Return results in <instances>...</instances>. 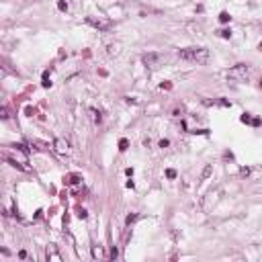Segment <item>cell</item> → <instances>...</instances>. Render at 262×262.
Masks as SVG:
<instances>
[{"label": "cell", "mask_w": 262, "mask_h": 262, "mask_svg": "<svg viewBox=\"0 0 262 262\" xmlns=\"http://www.w3.org/2000/svg\"><path fill=\"white\" fill-rule=\"evenodd\" d=\"M31 145H37L39 150H47V147H49L47 143H43V141H31Z\"/></svg>", "instance_id": "d6986e66"}, {"label": "cell", "mask_w": 262, "mask_h": 262, "mask_svg": "<svg viewBox=\"0 0 262 262\" xmlns=\"http://www.w3.org/2000/svg\"><path fill=\"white\" fill-rule=\"evenodd\" d=\"M41 84H43V88H49V86H51V80H49V72H43V82H41Z\"/></svg>", "instance_id": "7c38bea8"}, {"label": "cell", "mask_w": 262, "mask_h": 262, "mask_svg": "<svg viewBox=\"0 0 262 262\" xmlns=\"http://www.w3.org/2000/svg\"><path fill=\"white\" fill-rule=\"evenodd\" d=\"M57 8H59L62 12H66V10H68V2H66V0H57Z\"/></svg>", "instance_id": "2e32d148"}, {"label": "cell", "mask_w": 262, "mask_h": 262, "mask_svg": "<svg viewBox=\"0 0 262 262\" xmlns=\"http://www.w3.org/2000/svg\"><path fill=\"white\" fill-rule=\"evenodd\" d=\"M182 113H184V109H182V107H180V109H174V111H172V115H174V117H180Z\"/></svg>", "instance_id": "cb8c5ba5"}, {"label": "cell", "mask_w": 262, "mask_h": 262, "mask_svg": "<svg viewBox=\"0 0 262 262\" xmlns=\"http://www.w3.org/2000/svg\"><path fill=\"white\" fill-rule=\"evenodd\" d=\"M158 145H160V147H168V145H170V141H168V139H160V143H158Z\"/></svg>", "instance_id": "4316f807"}, {"label": "cell", "mask_w": 262, "mask_h": 262, "mask_svg": "<svg viewBox=\"0 0 262 262\" xmlns=\"http://www.w3.org/2000/svg\"><path fill=\"white\" fill-rule=\"evenodd\" d=\"M76 217H78V219H86V217H88L86 209H82V207H76Z\"/></svg>", "instance_id": "9c48e42d"}, {"label": "cell", "mask_w": 262, "mask_h": 262, "mask_svg": "<svg viewBox=\"0 0 262 262\" xmlns=\"http://www.w3.org/2000/svg\"><path fill=\"white\" fill-rule=\"evenodd\" d=\"M258 84H260V88H262V78H260V82H258Z\"/></svg>", "instance_id": "d6a6232c"}, {"label": "cell", "mask_w": 262, "mask_h": 262, "mask_svg": "<svg viewBox=\"0 0 262 262\" xmlns=\"http://www.w3.org/2000/svg\"><path fill=\"white\" fill-rule=\"evenodd\" d=\"M260 123H262V121H260V119H258V117H256V119L252 121V125H254V127H260Z\"/></svg>", "instance_id": "4dcf8cb0"}, {"label": "cell", "mask_w": 262, "mask_h": 262, "mask_svg": "<svg viewBox=\"0 0 262 262\" xmlns=\"http://www.w3.org/2000/svg\"><path fill=\"white\" fill-rule=\"evenodd\" d=\"M47 260H62V256L55 252V246H51V248H47Z\"/></svg>", "instance_id": "52a82bcc"}, {"label": "cell", "mask_w": 262, "mask_h": 262, "mask_svg": "<svg viewBox=\"0 0 262 262\" xmlns=\"http://www.w3.org/2000/svg\"><path fill=\"white\" fill-rule=\"evenodd\" d=\"M250 74H252V68H250V66L238 64V66H233V68L227 72V78H229V80H246Z\"/></svg>", "instance_id": "7a4b0ae2"}, {"label": "cell", "mask_w": 262, "mask_h": 262, "mask_svg": "<svg viewBox=\"0 0 262 262\" xmlns=\"http://www.w3.org/2000/svg\"><path fill=\"white\" fill-rule=\"evenodd\" d=\"M100 121H102V117H100V113H96V111H94V123H96V125H98V123H100Z\"/></svg>", "instance_id": "484cf974"}, {"label": "cell", "mask_w": 262, "mask_h": 262, "mask_svg": "<svg viewBox=\"0 0 262 262\" xmlns=\"http://www.w3.org/2000/svg\"><path fill=\"white\" fill-rule=\"evenodd\" d=\"M166 176H168V178H176V170L174 168H168V170H166Z\"/></svg>", "instance_id": "7402d4cb"}, {"label": "cell", "mask_w": 262, "mask_h": 262, "mask_svg": "<svg viewBox=\"0 0 262 262\" xmlns=\"http://www.w3.org/2000/svg\"><path fill=\"white\" fill-rule=\"evenodd\" d=\"M219 105H221V107H231V102L225 100V98H219Z\"/></svg>", "instance_id": "d4e9b609"}, {"label": "cell", "mask_w": 262, "mask_h": 262, "mask_svg": "<svg viewBox=\"0 0 262 262\" xmlns=\"http://www.w3.org/2000/svg\"><path fill=\"white\" fill-rule=\"evenodd\" d=\"M117 256H119V252H117V248H113V250H111V260H115Z\"/></svg>", "instance_id": "83f0119b"}, {"label": "cell", "mask_w": 262, "mask_h": 262, "mask_svg": "<svg viewBox=\"0 0 262 262\" xmlns=\"http://www.w3.org/2000/svg\"><path fill=\"white\" fill-rule=\"evenodd\" d=\"M178 57L186 59V62H195V64H207L209 49H205V47H186V49L178 51Z\"/></svg>", "instance_id": "6da1fadb"}, {"label": "cell", "mask_w": 262, "mask_h": 262, "mask_svg": "<svg viewBox=\"0 0 262 262\" xmlns=\"http://www.w3.org/2000/svg\"><path fill=\"white\" fill-rule=\"evenodd\" d=\"M240 121H242V123H246V125H252V121H254V119L250 117V113H244V115L240 117Z\"/></svg>", "instance_id": "30bf717a"}, {"label": "cell", "mask_w": 262, "mask_h": 262, "mask_svg": "<svg viewBox=\"0 0 262 262\" xmlns=\"http://www.w3.org/2000/svg\"><path fill=\"white\" fill-rule=\"evenodd\" d=\"M217 33H219V37H223V39H229V37H231V31H229V29H221Z\"/></svg>", "instance_id": "9a60e30c"}, {"label": "cell", "mask_w": 262, "mask_h": 262, "mask_svg": "<svg viewBox=\"0 0 262 262\" xmlns=\"http://www.w3.org/2000/svg\"><path fill=\"white\" fill-rule=\"evenodd\" d=\"M240 174H242V176H248V174H250V168H248V166H246V168H242V170H240Z\"/></svg>", "instance_id": "f1b7e54d"}, {"label": "cell", "mask_w": 262, "mask_h": 262, "mask_svg": "<svg viewBox=\"0 0 262 262\" xmlns=\"http://www.w3.org/2000/svg\"><path fill=\"white\" fill-rule=\"evenodd\" d=\"M211 172H213V168H211V166H205V170H203V174H201V180L209 178V176H211Z\"/></svg>", "instance_id": "4fadbf2b"}, {"label": "cell", "mask_w": 262, "mask_h": 262, "mask_svg": "<svg viewBox=\"0 0 262 262\" xmlns=\"http://www.w3.org/2000/svg\"><path fill=\"white\" fill-rule=\"evenodd\" d=\"M0 117H2L4 121H6V119L10 117V115H8V109H6V107H2V111H0Z\"/></svg>", "instance_id": "ffe728a7"}, {"label": "cell", "mask_w": 262, "mask_h": 262, "mask_svg": "<svg viewBox=\"0 0 262 262\" xmlns=\"http://www.w3.org/2000/svg\"><path fill=\"white\" fill-rule=\"evenodd\" d=\"M125 174H127V176H133V168H125Z\"/></svg>", "instance_id": "1f68e13d"}, {"label": "cell", "mask_w": 262, "mask_h": 262, "mask_svg": "<svg viewBox=\"0 0 262 262\" xmlns=\"http://www.w3.org/2000/svg\"><path fill=\"white\" fill-rule=\"evenodd\" d=\"M135 221H137V215H135V213H129V215H127V219H125V223H127V225L135 223Z\"/></svg>", "instance_id": "e0dca14e"}, {"label": "cell", "mask_w": 262, "mask_h": 262, "mask_svg": "<svg viewBox=\"0 0 262 262\" xmlns=\"http://www.w3.org/2000/svg\"><path fill=\"white\" fill-rule=\"evenodd\" d=\"M127 147H129V139L123 137V139L119 141V150H121V152H127Z\"/></svg>", "instance_id": "8fae6325"}, {"label": "cell", "mask_w": 262, "mask_h": 262, "mask_svg": "<svg viewBox=\"0 0 262 262\" xmlns=\"http://www.w3.org/2000/svg\"><path fill=\"white\" fill-rule=\"evenodd\" d=\"M229 21H231V16H229L227 12H221V14H219V23L225 25V23H229Z\"/></svg>", "instance_id": "5bb4252c"}, {"label": "cell", "mask_w": 262, "mask_h": 262, "mask_svg": "<svg viewBox=\"0 0 262 262\" xmlns=\"http://www.w3.org/2000/svg\"><path fill=\"white\" fill-rule=\"evenodd\" d=\"M25 113H27V115H29V117H33V115H35V113H37V111H35V109H33V107H27V109H25Z\"/></svg>", "instance_id": "603a6c76"}, {"label": "cell", "mask_w": 262, "mask_h": 262, "mask_svg": "<svg viewBox=\"0 0 262 262\" xmlns=\"http://www.w3.org/2000/svg\"><path fill=\"white\" fill-rule=\"evenodd\" d=\"M102 256H105L102 248L100 246H92V258H102Z\"/></svg>", "instance_id": "ba28073f"}, {"label": "cell", "mask_w": 262, "mask_h": 262, "mask_svg": "<svg viewBox=\"0 0 262 262\" xmlns=\"http://www.w3.org/2000/svg\"><path fill=\"white\" fill-rule=\"evenodd\" d=\"M160 88H162V90H170V88H172V82H168V80H166V82H162V84H160Z\"/></svg>", "instance_id": "44dd1931"}, {"label": "cell", "mask_w": 262, "mask_h": 262, "mask_svg": "<svg viewBox=\"0 0 262 262\" xmlns=\"http://www.w3.org/2000/svg\"><path fill=\"white\" fill-rule=\"evenodd\" d=\"M141 59H143V64H145L147 68H158V66L164 62V55H162V53H145Z\"/></svg>", "instance_id": "277c9868"}, {"label": "cell", "mask_w": 262, "mask_h": 262, "mask_svg": "<svg viewBox=\"0 0 262 262\" xmlns=\"http://www.w3.org/2000/svg\"><path fill=\"white\" fill-rule=\"evenodd\" d=\"M223 158H225V160H233V156H231V152H225V154H223Z\"/></svg>", "instance_id": "f546056e"}, {"label": "cell", "mask_w": 262, "mask_h": 262, "mask_svg": "<svg viewBox=\"0 0 262 262\" xmlns=\"http://www.w3.org/2000/svg\"><path fill=\"white\" fill-rule=\"evenodd\" d=\"M82 182V176L76 174V172H70V174L64 176V184L66 186H76V184H80Z\"/></svg>", "instance_id": "8992f818"}, {"label": "cell", "mask_w": 262, "mask_h": 262, "mask_svg": "<svg viewBox=\"0 0 262 262\" xmlns=\"http://www.w3.org/2000/svg\"><path fill=\"white\" fill-rule=\"evenodd\" d=\"M119 53V45H109V55H117Z\"/></svg>", "instance_id": "ac0fdd59"}, {"label": "cell", "mask_w": 262, "mask_h": 262, "mask_svg": "<svg viewBox=\"0 0 262 262\" xmlns=\"http://www.w3.org/2000/svg\"><path fill=\"white\" fill-rule=\"evenodd\" d=\"M86 23L90 25V27L98 29V31H107V29H111V27H113V21L102 19V16H86Z\"/></svg>", "instance_id": "3957f363"}, {"label": "cell", "mask_w": 262, "mask_h": 262, "mask_svg": "<svg viewBox=\"0 0 262 262\" xmlns=\"http://www.w3.org/2000/svg\"><path fill=\"white\" fill-rule=\"evenodd\" d=\"M53 150H55L57 154H66V152L70 150V141L64 139V137H57V139L53 141Z\"/></svg>", "instance_id": "5b68a950"}]
</instances>
